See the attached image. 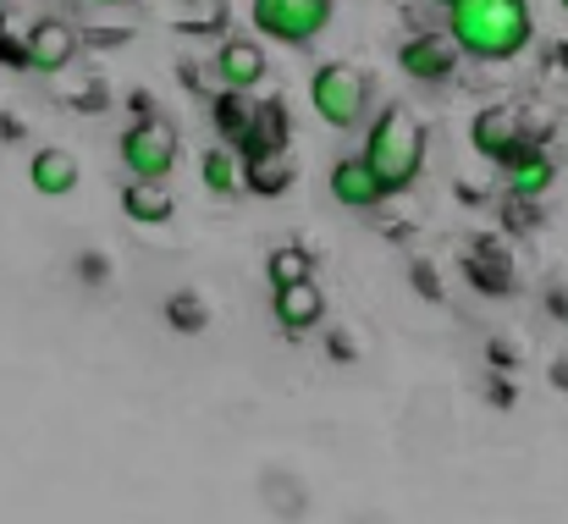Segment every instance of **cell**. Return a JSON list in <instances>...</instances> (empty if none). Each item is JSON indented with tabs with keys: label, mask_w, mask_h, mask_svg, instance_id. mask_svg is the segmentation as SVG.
<instances>
[{
	"label": "cell",
	"mask_w": 568,
	"mask_h": 524,
	"mask_svg": "<svg viewBox=\"0 0 568 524\" xmlns=\"http://www.w3.org/2000/svg\"><path fill=\"white\" fill-rule=\"evenodd\" d=\"M447 39L464 61H514L536 39V11L530 0H453Z\"/></svg>",
	"instance_id": "obj_1"
},
{
	"label": "cell",
	"mask_w": 568,
	"mask_h": 524,
	"mask_svg": "<svg viewBox=\"0 0 568 524\" xmlns=\"http://www.w3.org/2000/svg\"><path fill=\"white\" fill-rule=\"evenodd\" d=\"M365 161L381 177L386 193H403L419 167H425V128L403 111V105H386L376 122H371V139H365Z\"/></svg>",
	"instance_id": "obj_2"
},
{
	"label": "cell",
	"mask_w": 568,
	"mask_h": 524,
	"mask_svg": "<svg viewBox=\"0 0 568 524\" xmlns=\"http://www.w3.org/2000/svg\"><path fill=\"white\" fill-rule=\"evenodd\" d=\"M310 105H315V117L326 128H354L365 117V105H371V78L359 67H348V61H326L310 78Z\"/></svg>",
	"instance_id": "obj_3"
},
{
	"label": "cell",
	"mask_w": 568,
	"mask_h": 524,
	"mask_svg": "<svg viewBox=\"0 0 568 524\" xmlns=\"http://www.w3.org/2000/svg\"><path fill=\"white\" fill-rule=\"evenodd\" d=\"M337 0H254V28L276 44H310L326 33Z\"/></svg>",
	"instance_id": "obj_4"
},
{
	"label": "cell",
	"mask_w": 568,
	"mask_h": 524,
	"mask_svg": "<svg viewBox=\"0 0 568 524\" xmlns=\"http://www.w3.org/2000/svg\"><path fill=\"white\" fill-rule=\"evenodd\" d=\"M122 167L139 177V182H166V172L178 167V133L155 117H139L128 133H122Z\"/></svg>",
	"instance_id": "obj_5"
},
{
	"label": "cell",
	"mask_w": 568,
	"mask_h": 524,
	"mask_svg": "<svg viewBox=\"0 0 568 524\" xmlns=\"http://www.w3.org/2000/svg\"><path fill=\"white\" fill-rule=\"evenodd\" d=\"M469 144L486 155V161H497V167H508V161H519L525 150H530V133H525V111H514V105H486L475 122H469Z\"/></svg>",
	"instance_id": "obj_6"
},
{
	"label": "cell",
	"mask_w": 568,
	"mask_h": 524,
	"mask_svg": "<svg viewBox=\"0 0 568 524\" xmlns=\"http://www.w3.org/2000/svg\"><path fill=\"white\" fill-rule=\"evenodd\" d=\"M22 56H28V72H67L78 56V28L67 17H39L22 33Z\"/></svg>",
	"instance_id": "obj_7"
},
{
	"label": "cell",
	"mask_w": 568,
	"mask_h": 524,
	"mask_svg": "<svg viewBox=\"0 0 568 524\" xmlns=\"http://www.w3.org/2000/svg\"><path fill=\"white\" fill-rule=\"evenodd\" d=\"M458 44L447 39V33H414L403 50H397V67L414 78V83H442V78H453L458 72Z\"/></svg>",
	"instance_id": "obj_8"
},
{
	"label": "cell",
	"mask_w": 568,
	"mask_h": 524,
	"mask_svg": "<svg viewBox=\"0 0 568 524\" xmlns=\"http://www.w3.org/2000/svg\"><path fill=\"white\" fill-rule=\"evenodd\" d=\"M265 72H271V56H265L260 39H226V44L215 50V78H221V89L248 94L254 83H265Z\"/></svg>",
	"instance_id": "obj_9"
},
{
	"label": "cell",
	"mask_w": 568,
	"mask_h": 524,
	"mask_svg": "<svg viewBox=\"0 0 568 524\" xmlns=\"http://www.w3.org/2000/svg\"><path fill=\"white\" fill-rule=\"evenodd\" d=\"M332 199L348 204V210H376L381 199H386V188H381V177L371 172L365 155H348V161L332 167Z\"/></svg>",
	"instance_id": "obj_10"
},
{
	"label": "cell",
	"mask_w": 568,
	"mask_h": 524,
	"mask_svg": "<svg viewBox=\"0 0 568 524\" xmlns=\"http://www.w3.org/2000/svg\"><path fill=\"white\" fill-rule=\"evenodd\" d=\"M321 315H326V293L315 288V276H298V282L276 288V321L287 332H310V326H321Z\"/></svg>",
	"instance_id": "obj_11"
},
{
	"label": "cell",
	"mask_w": 568,
	"mask_h": 524,
	"mask_svg": "<svg viewBox=\"0 0 568 524\" xmlns=\"http://www.w3.org/2000/svg\"><path fill=\"white\" fill-rule=\"evenodd\" d=\"M78 155H67V150H39L33 161H28V182H33V193H44V199H67L72 188H78Z\"/></svg>",
	"instance_id": "obj_12"
},
{
	"label": "cell",
	"mask_w": 568,
	"mask_h": 524,
	"mask_svg": "<svg viewBox=\"0 0 568 524\" xmlns=\"http://www.w3.org/2000/svg\"><path fill=\"white\" fill-rule=\"evenodd\" d=\"M122 210H128V221H139V226H166L172 221V210H178V199L161 188V182H128L122 188Z\"/></svg>",
	"instance_id": "obj_13"
},
{
	"label": "cell",
	"mask_w": 568,
	"mask_h": 524,
	"mask_svg": "<svg viewBox=\"0 0 568 524\" xmlns=\"http://www.w3.org/2000/svg\"><path fill=\"white\" fill-rule=\"evenodd\" d=\"M552 177H558V161H552L541 144H530L519 161H508V188H514L519 199H541V193L552 188Z\"/></svg>",
	"instance_id": "obj_14"
},
{
	"label": "cell",
	"mask_w": 568,
	"mask_h": 524,
	"mask_svg": "<svg viewBox=\"0 0 568 524\" xmlns=\"http://www.w3.org/2000/svg\"><path fill=\"white\" fill-rule=\"evenodd\" d=\"M243 182H248V193H260V199H282V193L293 188V167H287L282 150H271V155H248Z\"/></svg>",
	"instance_id": "obj_15"
},
{
	"label": "cell",
	"mask_w": 568,
	"mask_h": 524,
	"mask_svg": "<svg viewBox=\"0 0 568 524\" xmlns=\"http://www.w3.org/2000/svg\"><path fill=\"white\" fill-rule=\"evenodd\" d=\"M464 271H469V276H475V288H480V293H491V299H503V293H508V282H514V271H508V254H503L497 243L475 249V254L464 260Z\"/></svg>",
	"instance_id": "obj_16"
},
{
	"label": "cell",
	"mask_w": 568,
	"mask_h": 524,
	"mask_svg": "<svg viewBox=\"0 0 568 524\" xmlns=\"http://www.w3.org/2000/svg\"><path fill=\"white\" fill-rule=\"evenodd\" d=\"M204 188L210 193H237V161H232V150H204Z\"/></svg>",
	"instance_id": "obj_17"
},
{
	"label": "cell",
	"mask_w": 568,
	"mask_h": 524,
	"mask_svg": "<svg viewBox=\"0 0 568 524\" xmlns=\"http://www.w3.org/2000/svg\"><path fill=\"white\" fill-rule=\"evenodd\" d=\"M298 276H310V254H304L298 243H282V249L271 254V282L282 288V282H298Z\"/></svg>",
	"instance_id": "obj_18"
},
{
	"label": "cell",
	"mask_w": 568,
	"mask_h": 524,
	"mask_svg": "<svg viewBox=\"0 0 568 524\" xmlns=\"http://www.w3.org/2000/svg\"><path fill=\"white\" fill-rule=\"evenodd\" d=\"M248 111H254V105H243V100H237V89H226V94L215 100V122H221V133H226L232 144H237V133L248 128Z\"/></svg>",
	"instance_id": "obj_19"
},
{
	"label": "cell",
	"mask_w": 568,
	"mask_h": 524,
	"mask_svg": "<svg viewBox=\"0 0 568 524\" xmlns=\"http://www.w3.org/2000/svg\"><path fill=\"white\" fill-rule=\"evenodd\" d=\"M166 321H172L178 332H199V326H204L210 315H204V304H199L193 293H178V299L166 304Z\"/></svg>",
	"instance_id": "obj_20"
},
{
	"label": "cell",
	"mask_w": 568,
	"mask_h": 524,
	"mask_svg": "<svg viewBox=\"0 0 568 524\" xmlns=\"http://www.w3.org/2000/svg\"><path fill=\"white\" fill-rule=\"evenodd\" d=\"M0 61H6V67H22V72H28V56H22V39H11V28H6V17H0Z\"/></svg>",
	"instance_id": "obj_21"
},
{
	"label": "cell",
	"mask_w": 568,
	"mask_h": 524,
	"mask_svg": "<svg viewBox=\"0 0 568 524\" xmlns=\"http://www.w3.org/2000/svg\"><path fill=\"white\" fill-rule=\"evenodd\" d=\"M414 288H419L425 299H442V282H436V271H430V265H414Z\"/></svg>",
	"instance_id": "obj_22"
},
{
	"label": "cell",
	"mask_w": 568,
	"mask_h": 524,
	"mask_svg": "<svg viewBox=\"0 0 568 524\" xmlns=\"http://www.w3.org/2000/svg\"><path fill=\"white\" fill-rule=\"evenodd\" d=\"M547 310H552V315H568V293H552V299H547Z\"/></svg>",
	"instance_id": "obj_23"
},
{
	"label": "cell",
	"mask_w": 568,
	"mask_h": 524,
	"mask_svg": "<svg viewBox=\"0 0 568 524\" xmlns=\"http://www.w3.org/2000/svg\"><path fill=\"white\" fill-rule=\"evenodd\" d=\"M552 381H558V386H568V364H558V370H552Z\"/></svg>",
	"instance_id": "obj_24"
},
{
	"label": "cell",
	"mask_w": 568,
	"mask_h": 524,
	"mask_svg": "<svg viewBox=\"0 0 568 524\" xmlns=\"http://www.w3.org/2000/svg\"><path fill=\"white\" fill-rule=\"evenodd\" d=\"M94 6H122V0H94Z\"/></svg>",
	"instance_id": "obj_25"
},
{
	"label": "cell",
	"mask_w": 568,
	"mask_h": 524,
	"mask_svg": "<svg viewBox=\"0 0 568 524\" xmlns=\"http://www.w3.org/2000/svg\"><path fill=\"white\" fill-rule=\"evenodd\" d=\"M436 6H442V11H447V6H453V0H436Z\"/></svg>",
	"instance_id": "obj_26"
},
{
	"label": "cell",
	"mask_w": 568,
	"mask_h": 524,
	"mask_svg": "<svg viewBox=\"0 0 568 524\" xmlns=\"http://www.w3.org/2000/svg\"><path fill=\"white\" fill-rule=\"evenodd\" d=\"M564 11H568V0H564Z\"/></svg>",
	"instance_id": "obj_27"
}]
</instances>
